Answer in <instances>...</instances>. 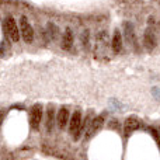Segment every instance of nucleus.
<instances>
[{"mask_svg": "<svg viewBox=\"0 0 160 160\" xmlns=\"http://www.w3.org/2000/svg\"><path fill=\"white\" fill-rule=\"evenodd\" d=\"M82 125H83V121H82V111L76 110L73 112V115L70 117V121H69V133L73 136L75 141H78L80 138V131H82Z\"/></svg>", "mask_w": 160, "mask_h": 160, "instance_id": "1", "label": "nucleus"}, {"mask_svg": "<svg viewBox=\"0 0 160 160\" xmlns=\"http://www.w3.org/2000/svg\"><path fill=\"white\" fill-rule=\"evenodd\" d=\"M42 112H44V107H42V104H39V102H35V104L31 107L30 124L34 131H38L39 124H41V121H42Z\"/></svg>", "mask_w": 160, "mask_h": 160, "instance_id": "2", "label": "nucleus"}, {"mask_svg": "<svg viewBox=\"0 0 160 160\" xmlns=\"http://www.w3.org/2000/svg\"><path fill=\"white\" fill-rule=\"evenodd\" d=\"M4 28H6L7 35L10 37L14 42L20 41V31H18L17 22H16V20H14L13 16H7L4 18Z\"/></svg>", "mask_w": 160, "mask_h": 160, "instance_id": "3", "label": "nucleus"}, {"mask_svg": "<svg viewBox=\"0 0 160 160\" xmlns=\"http://www.w3.org/2000/svg\"><path fill=\"white\" fill-rule=\"evenodd\" d=\"M20 31H21V37L27 44H31L34 41V30L31 27V24L28 22V18L25 16H22L20 18Z\"/></svg>", "mask_w": 160, "mask_h": 160, "instance_id": "4", "label": "nucleus"}, {"mask_svg": "<svg viewBox=\"0 0 160 160\" xmlns=\"http://www.w3.org/2000/svg\"><path fill=\"white\" fill-rule=\"evenodd\" d=\"M102 124H104V114H102V115L96 117V118L88 124V129L86 131V139H90L91 136H93L94 133H96L97 131L102 127Z\"/></svg>", "mask_w": 160, "mask_h": 160, "instance_id": "5", "label": "nucleus"}, {"mask_svg": "<svg viewBox=\"0 0 160 160\" xmlns=\"http://www.w3.org/2000/svg\"><path fill=\"white\" fill-rule=\"evenodd\" d=\"M70 121V114H69V108L68 107H61L58 115H56V122H58V128L59 129H65L68 124Z\"/></svg>", "mask_w": 160, "mask_h": 160, "instance_id": "6", "label": "nucleus"}, {"mask_svg": "<svg viewBox=\"0 0 160 160\" xmlns=\"http://www.w3.org/2000/svg\"><path fill=\"white\" fill-rule=\"evenodd\" d=\"M55 108L52 104H48L47 107V124H45V129L48 133L52 132L53 129V121H55Z\"/></svg>", "mask_w": 160, "mask_h": 160, "instance_id": "7", "label": "nucleus"}, {"mask_svg": "<svg viewBox=\"0 0 160 160\" xmlns=\"http://www.w3.org/2000/svg\"><path fill=\"white\" fill-rule=\"evenodd\" d=\"M143 44H145V48H146L148 51H152L153 48L156 47V37L150 28H148L143 34Z\"/></svg>", "mask_w": 160, "mask_h": 160, "instance_id": "8", "label": "nucleus"}, {"mask_svg": "<svg viewBox=\"0 0 160 160\" xmlns=\"http://www.w3.org/2000/svg\"><path fill=\"white\" fill-rule=\"evenodd\" d=\"M124 32L127 37L128 42H129L132 47H136V37H135V30H133V25L131 22H125L124 24Z\"/></svg>", "mask_w": 160, "mask_h": 160, "instance_id": "9", "label": "nucleus"}, {"mask_svg": "<svg viewBox=\"0 0 160 160\" xmlns=\"http://www.w3.org/2000/svg\"><path fill=\"white\" fill-rule=\"evenodd\" d=\"M111 48L115 53H119L122 49V35L119 32V30H115L112 35V39H111Z\"/></svg>", "mask_w": 160, "mask_h": 160, "instance_id": "10", "label": "nucleus"}, {"mask_svg": "<svg viewBox=\"0 0 160 160\" xmlns=\"http://www.w3.org/2000/svg\"><path fill=\"white\" fill-rule=\"evenodd\" d=\"M138 127H139V121H138V118H135V117H129V118H128L127 121H125V124H124L125 135L129 136L131 133H132Z\"/></svg>", "mask_w": 160, "mask_h": 160, "instance_id": "11", "label": "nucleus"}, {"mask_svg": "<svg viewBox=\"0 0 160 160\" xmlns=\"http://www.w3.org/2000/svg\"><path fill=\"white\" fill-rule=\"evenodd\" d=\"M73 45V32L70 28H66L65 30V34L62 37V49L69 51Z\"/></svg>", "mask_w": 160, "mask_h": 160, "instance_id": "12", "label": "nucleus"}, {"mask_svg": "<svg viewBox=\"0 0 160 160\" xmlns=\"http://www.w3.org/2000/svg\"><path fill=\"white\" fill-rule=\"evenodd\" d=\"M47 31H48V34H49V37H51V39H53L55 41L56 38H58V34H59V28H58V25H55L53 22H48L47 24Z\"/></svg>", "mask_w": 160, "mask_h": 160, "instance_id": "13", "label": "nucleus"}, {"mask_svg": "<svg viewBox=\"0 0 160 160\" xmlns=\"http://www.w3.org/2000/svg\"><path fill=\"white\" fill-rule=\"evenodd\" d=\"M88 41H90V31L84 30L82 34V42H83V47L87 48L88 47Z\"/></svg>", "mask_w": 160, "mask_h": 160, "instance_id": "14", "label": "nucleus"}]
</instances>
